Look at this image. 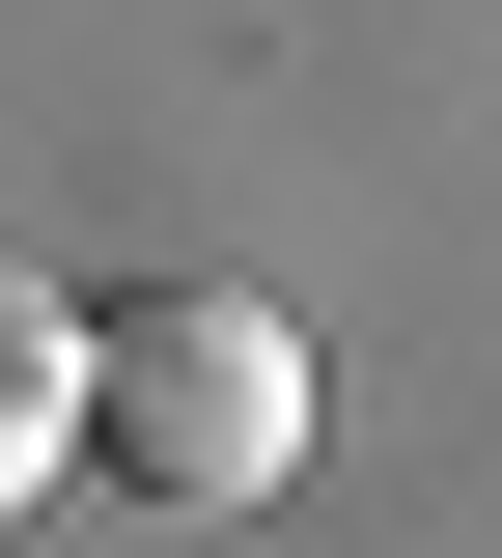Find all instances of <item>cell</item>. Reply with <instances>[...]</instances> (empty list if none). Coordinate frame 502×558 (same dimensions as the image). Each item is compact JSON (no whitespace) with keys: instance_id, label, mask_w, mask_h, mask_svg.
I'll return each mask as SVG.
<instances>
[{"instance_id":"cell-2","label":"cell","mask_w":502,"mask_h":558,"mask_svg":"<svg viewBox=\"0 0 502 558\" xmlns=\"http://www.w3.org/2000/svg\"><path fill=\"white\" fill-rule=\"evenodd\" d=\"M57 475H84V307H57V279H0V531H28Z\"/></svg>"},{"instance_id":"cell-1","label":"cell","mask_w":502,"mask_h":558,"mask_svg":"<svg viewBox=\"0 0 502 558\" xmlns=\"http://www.w3.org/2000/svg\"><path fill=\"white\" fill-rule=\"evenodd\" d=\"M84 475L140 502H280L307 475V336L252 307V279H140V307H84Z\"/></svg>"}]
</instances>
